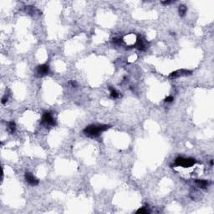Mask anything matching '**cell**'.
Wrapping results in <instances>:
<instances>
[{
  "mask_svg": "<svg viewBox=\"0 0 214 214\" xmlns=\"http://www.w3.org/2000/svg\"><path fill=\"white\" fill-rule=\"evenodd\" d=\"M164 100H165L166 103H172V101L174 100V98H173V96H172V95H169V96H167V97H166Z\"/></svg>",
  "mask_w": 214,
  "mask_h": 214,
  "instance_id": "obj_13",
  "label": "cell"
},
{
  "mask_svg": "<svg viewBox=\"0 0 214 214\" xmlns=\"http://www.w3.org/2000/svg\"><path fill=\"white\" fill-rule=\"evenodd\" d=\"M148 43L146 42V40L145 39H143L142 37H139L136 39V43H135V47L136 48L140 50V51H144V50H146L148 47Z\"/></svg>",
  "mask_w": 214,
  "mask_h": 214,
  "instance_id": "obj_4",
  "label": "cell"
},
{
  "mask_svg": "<svg viewBox=\"0 0 214 214\" xmlns=\"http://www.w3.org/2000/svg\"><path fill=\"white\" fill-rule=\"evenodd\" d=\"M49 65L48 64H40L37 67V73L39 76H45L49 74Z\"/></svg>",
  "mask_w": 214,
  "mask_h": 214,
  "instance_id": "obj_7",
  "label": "cell"
},
{
  "mask_svg": "<svg viewBox=\"0 0 214 214\" xmlns=\"http://www.w3.org/2000/svg\"><path fill=\"white\" fill-rule=\"evenodd\" d=\"M8 127H9V131L11 134L14 133V131H15V130H16V124H15V122H14L13 121H9V124H8Z\"/></svg>",
  "mask_w": 214,
  "mask_h": 214,
  "instance_id": "obj_9",
  "label": "cell"
},
{
  "mask_svg": "<svg viewBox=\"0 0 214 214\" xmlns=\"http://www.w3.org/2000/svg\"><path fill=\"white\" fill-rule=\"evenodd\" d=\"M196 162V160L193 158H184V157H177L175 160V164L179 166L183 167H191Z\"/></svg>",
  "mask_w": 214,
  "mask_h": 214,
  "instance_id": "obj_2",
  "label": "cell"
},
{
  "mask_svg": "<svg viewBox=\"0 0 214 214\" xmlns=\"http://www.w3.org/2000/svg\"><path fill=\"white\" fill-rule=\"evenodd\" d=\"M195 182L197 183L201 188H203V189L204 188L208 187V185H209V182L208 181H206V180H196Z\"/></svg>",
  "mask_w": 214,
  "mask_h": 214,
  "instance_id": "obj_8",
  "label": "cell"
},
{
  "mask_svg": "<svg viewBox=\"0 0 214 214\" xmlns=\"http://www.w3.org/2000/svg\"><path fill=\"white\" fill-rule=\"evenodd\" d=\"M70 84L71 85V86H72V87H76V86H77V83L75 82V81H70Z\"/></svg>",
  "mask_w": 214,
  "mask_h": 214,
  "instance_id": "obj_17",
  "label": "cell"
},
{
  "mask_svg": "<svg viewBox=\"0 0 214 214\" xmlns=\"http://www.w3.org/2000/svg\"><path fill=\"white\" fill-rule=\"evenodd\" d=\"M24 177H25V180H26V182L28 183H29L31 186H37V185L39 184L38 179H36L35 177L33 176L31 173H29V172H26V173H25Z\"/></svg>",
  "mask_w": 214,
  "mask_h": 214,
  "instance_id": "obj_6",
  "label": "cell"
},
{
  "mask_svg": "<svg viewBox=\"0 0 214 214\" xmlns=\"http://www.w3.org/2000/svg\"><path fill=\"white\" fill-rule=\"evenodd\" d=\"M109 128H110V126L106 125H90L86 126L83 130V132H84L85 135L88 136L95 137L105 130H108Z\"/></svg>",
  "mask_w": 214,
  "mask_h": 214,
  "instance_id": "obj_1",
  "label": "cell"
},
{
  "mask_svg": "<svg viewBox=\"0 0 214 214\" xmlns=\"http://www.w3.org/2000/svg\"><path fill=\"white\" fill-rule=\"evenodd\" d=\"M211 166H213V161H212V160H211Z\"/></svg>",
  "mask_w": 214,
  "mask_h": 214,
  "instance_id": "obj_18",
  "label": "cell"
},
{
  "mask_svg": "<svg viewBox=\"0 0 214 214\" xmlns=\"http://www.w3.org/2000/svg\"><path fill=\"white\" fill-rule=\"evenodd\" d=\"M193 73V71L191 70H186V69H182V70H176L171 73L169 77L171 79H176V78H178V77H181V76H187V75H190Z\"/></svg>",
  "mask_w": 214,
  "mask_h": 214,
  "instance_id": "obj_3",
  "label": "cell"
},
{
  "mask_svg": "<svg viewBox=\"0 0 214 214\" xmlns=\"http://www.w3.org/2000/svg\"><path fill=\"white\" fill-rule=\"evenodd\" d=\"M110 96L113 98V99H116V98L119 97V93L116 91V90L115 89L110 90Z\"/></svg>",
  "mask_w": 214,
  "mask_h": 214,
  "instance_id": "obj_11",
  "label": "cell"
},
{
  "mask_svg": "<svg viewBox=\"0 0 214 214\" xmlns=\"http://www.w3.org/2000/svg\"><path fill=\"white\" fill-rule=\"evenodd\" d=\"M187 7L185 6V5H180L179 6V8H178V13H179V15L181 17H184L185 15H186V13H187Z\"/></svg>",
  "mask_w": 214,
  "mask_h": 214,
  "instance_id": "obj_10",
  "label": "cell"
},
{
  "mask_svg": "<svg viewBox=\"0 0 214 214\" xmlns=\"http://www.w3.org/2000/svg\"><path fill=\"white\" fill-rule=\"evenodd\" d=\"M7 101H8V97H7V96H4V97L2 98V101H1L2 104H5Z\"/></svg>",
  "mask_w": 214,
  "mask_h": 214,
  "instance_id": "obj_15",
  "label": "cell"
},
{
  "mask_svg": "<svg viewBox=\"0 0 214 214\" xmlns=\"http://www.w3.org/2000/svg\"><path fill=\"white\" fill-rule=\"evenodd\" d=\"M173 3V1H162V2H161L162 4H164V5L170 4V3Z\"/></svg>",
  "mask_w": 214,
  "mask_h": 214,
  "instance_id": "obj_16",
  "label": "cell"
},
{
  "mask_svg": "<svg viewBox=\"0 0 214 214\" xmlns=\"http://www.w3.org/2000/svg\"><path fill=\"white\" fill-rule=\"evenodd\" d=\"M136 213H141V214H146V213H149V211L145 208H139L138 210L136 211Z\"/></svg>",
  "mask_w": 214,
  "mask_h": 214,
  "instance_id": "obj_12",
  "label": "cell"
},
{
  "mask_svg": "<svg viewBox=\"0 0 214 214\" xmlns=\"http://www.w3.org/2000/svg\"><path fill=\"white\" fill-rule=\"evenodd\" d=\"M42 121L43 123H45L46 125L49 126H54L55 125V121H54V119L53 118L52 115L49 113V112H45L43 115L42 118Z\"/></svg>",
  "mask_w": 214,
  "mask_h": 214,
  "instance_id": "obj_5",
  "label": "cell"
},
{
  "mask_svg": "<svg viewBox=\"0 0 214 214\" xmlns=\"http://www.w3.org/2000/svg\"><path fill=\"white\" fill-rule=\"evenodd\" d=\"M113 42L115 43H122V39H121V38H115V39H113Z\"/></svg>",
  "mask_w": 214,
  "mask_h": 214,
  "instance_id": "obj_14",
  "label": "cell"
}]
</instances>
